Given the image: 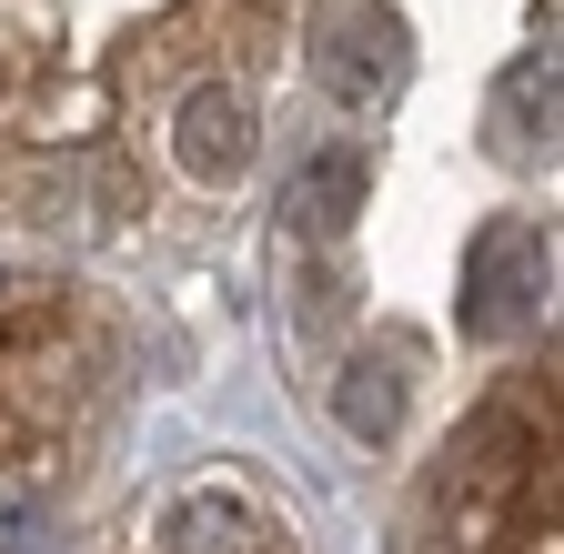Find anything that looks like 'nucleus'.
Listing matches in <instances>:
<instances>
[{"instance_id":"1","label":"nucleus","mask_w":564,"mask_h":554,"mask_svg":"<svg viewBox=\"0 0 564 554\" xmlns=\"http://www.w3.org/2000/svg\"><path fill=\"white\" fill-rule=\"evenodd\" d=\"M544 313V232L534 222H484L464 262V333L474 343H514Z\"/></svg>"},{"instance_id":"2","label":"nucleus","mask_w":564,"mask_h":554,"mask_svg":"<svg viewBox=\"0 0 564 554\" xmlns=\"http://www.w3.org/2000/svg\"><path fill=\"white\" fill-rule=\"evenodd\" d=\"M313 72H323V91H333L343 111H373V101L403 82V31H393L383 11H352V21L323 31V61H313Z\"/></svg>"},{"instance_id":"3","label":"nucleus","mask_w":564,"mask_h":554,"mask_svg":"<svg viewBox=\"0 0 564 554\" xmlns=\"http://www.w3.org/2000/svg\"><path fill=\"white\" fill-rule=\"evenodd\" d=\"M182 172L192 182H242L252 172V101L242 91H223V82H202V91H182Z\"/></svg>"},{"instance_id":"4","label":"nucleus","mask_w":564,"mask_h":554,"mask_svg":"<svg viewBox=\"0 0 564 554\" xmlns=\"http://www.w3.org/2000/svg\"><path fill=\"white\" fill-rule=\"evenodd\" d=\"M152 554H262V514L232 495V484H192V495L162 504Z\"/></svg>"},{"instance_id":"5","label":"nucleus","mask_w":564,"mask_h":554,"mask_svg":"<svg viewBox=\"0 0 564 554\" xmlns=\"http://www.w3.org/2000/svg\"><path fill=\"white\" fill-rule=\"evenodd\" d=\"M293 222L303 232H352V222H364V162H352V152H313L293 172Z\"/></svg>"},{"instance_id":"6","label":"nucleus","mask_w":564,"mask_h":554,"mask_svg":"<svg viewBox=\"0 0 564 554\" xmlns=\"http://www.w3.org/2000/svg\"><path fill=\"white\" fill-rule=\"evenodd\" d=\"M333 413H343V434H352V444H383V434L403 424V383H393V363H383V354L343 363V383H333Z\"/></svg>"},{"instance_id":"7","label":"nucleus","mask_w":564,"mask_h":554,"mask_svg":"<svg viewBox=\"0 0 564 554\" xmlns=\"http://www.w3.org/2000/svg\"><path fill=\"white\" fill-rule=\"evenodd\" d=\"M494 111H505V142H514V152L554 142V61H544V51H524L514 72H505V91H494Z\"/></svg>"}]
</instances>
